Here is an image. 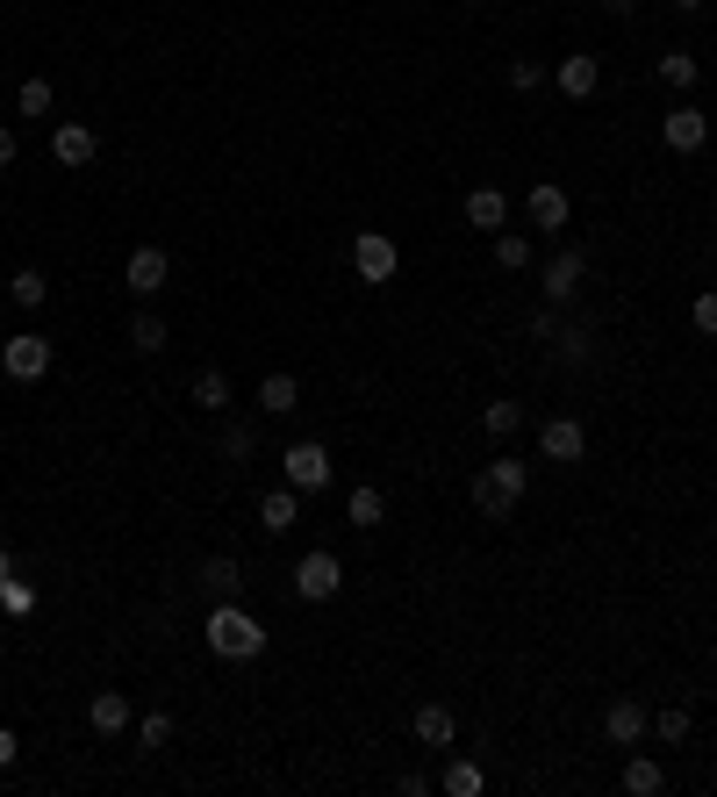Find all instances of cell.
<instances>
[{"label": "cell", "mask_w": 717, "mask_h": 797, "mask_svg": "<svg viewBox=\"0 0 717 797\" xmlns=\"http://www.w3.org/2000/svg\"><path fill=\"white\" fill-rule=\"evenodd\" d=\"M0 166H15V130H0Z\"/></svg>", "instance_id": "obj_40"}, {"label": "cell", "mask_w": 717, "mask_h": 797, "mask_svg": "<svg viewBox=\"0 0 717 797\" xmlns=\"http://www.w3.org/2000/svg\"><path fill=\"white\" fill-rule=\"evenodd\" d=\"M294 402H302V388H294V374H266V382H258V410H266V416H288Z\"/></svg>", "instance_id": "obj_18"}, {"label": "cell", "mask_w": 717, "mask_h": 797, "mask_svg": "<svg viewBox=\"0 0 717 797\" xmlns=\"http://www.w3.org/2000/svg\"><path fill=\"white\" fill-rule=\"evenodd\" d=\"M222 452H230V460H252V452H258L252 424H238V432H222Z\"/></svg>", "instance_id": "obj_37"}, {"label": "cell", "mask_w": 717, "mask_h": 797, "mask_svg": "<svg viewBox=\"0 0 717 797\" xmlns=\"http://www.w3.org/2000/svg\"><path fill=\"white\" fill-rule=\"evenodd\" d=\"M0 611H8V618H29L36 590H29V582H0Z\"/></svg>", "instance_id": "obj_31"}, {"label": "cell", "mask_w": 717, "mask_h": 797, "mask_svg": "<svg viewBox=\"0 0 717 797\" xmlns=\"http://www.w3.org/2000/svg\"><path fill=\"white\" fill-rule=\"evenodd\" d=\"M130 346L137 352H166V324H158V316H130Z\"/></svg>", "instance_id": "obj_30"}, {"label": "cell", "mask_w": 717, "mask_h": 797, "mask_svg": "<svg viewBox=\"0 0 717 797\" xmlns=\"http://www.w3.org/2000/svg\"><path fill=\"white\" fill-rule=\"evenodd\" d=\"M581 274H588V259H581V252H552L546 259V274H538V288H546L552 302H567L581 288Z\"/></svg>", "instance_id": "obj_11"}, {"label": "cell", "mask_w": 717, "mask_h": 797, "mask_svg": "<svg viewBox=\"0 0 717 797\" xmlns=\"http://www.w3.org/2000/svg\"><path fill=\"white\" fill-rule=\"evenodd\" d=\"M352 266H358V280L388 288V280H394V266H402V252H394V238H388V230H358V238H352Z\"/></svg>", "instance_id": "obj_3"}, {"label": "cell", "mask_w": 717, "mask_h": 797, "mask_svg": "<svg viewBox=\"0 0 717 797\" xmlns=\"http://www.w3.org/2000/svg\"><path fill=\"white\" fill-rule=\"evenodd\" d=\"M15 108H22V116H51V87H44V80H22Z\"/></svg>", "instance_id": "obj_32"}, {"label": "cell", "mask_w": 717, "mask_h": 797, "mask_svg": "<svg viewBox=\"0 0 717 797\" xmlns=\"http://www.w3.org/2000/svg\"><path fill=\"white\" fill-rule=\"evenodd\" d=\"M538 80H546V65H538V58H517V65H510V87H517V94H531Z\"/></svg>", "instance_id": "obj_36"}, {"label": "cell", "mask_w": 717, "mask_h": 797, "mask_svg": "<svg viewBox=\"0 0 717 797\" xmlns=\"http://www.w3.org/2000/svg\"><path fill=\"white\" fill-rule=\"evenodd\" d=\"M660 137H667V152H703V137H710V122H703V108H667Z\"/></svg>", "instance_id": "obj_9"}, {"label": "cell", "mask_w": 717, "mask_h": 797, "mask_svg": "<svg viewBox=\"0 0 717 797\" xmlns=\"http://www.w3.org/2000/svg\"><path fill=\"white\" fill-rule=\"evenodd\" d=\"M660 80H667V87H696V51H667L660 58Z\"/></svg>", "instance_id": "obj_29"}, {"label": "cell", "mask_w": 717, "mask_h": 797, "mask_svg": "<svg viewBox=\"0 0 717 797\" xmlns=\"http://www.w3.org/2000/svg\"><path fill=\"white\" fill-rule=\"evenodd\" d=\"M481 790H488L481 762H452V769H445V797H481Z\"/></svg>", "instance_id": "obj_23"}, {"label": "cell", "mask_w": 717, "mask_h": 797, "mask_svg": "<svg viewBox=\"0 0 717 797\" xmlns=\"http://www.w3.org/2000/svg\"><path fill=\"white\" fill-rule=\"evenodd\" d=\"M524 488H531L524 460H488V468L474 474V510H481V518H510Z\"/></svg>", "instance_id": "obj_2"}, {"label": "cell", "mask_w": 717, "mask_h": 797, "mask_svg": "<svg viewBox=\"0 0 717 797\" xmlns=\"http://www.w3.org/2000/svg\"><path fill=\"white\" fill-rule=\"evenodd\" d=\"M51 158H58V166H72V173L94 166V130H86V122H58V130H51Z\"/></svg>", "instance_id": "obj_10"}, {"label": "cell", "mask_w": 717, "mask_h": 797, "mask_svg": "<svg viewBox=\"0 0 717 797\" xmlns=\"http://www.w3.org/2000/svg\"><path fill=\"white\" fill-rule=\"evenodd\" d=\"M675 8H682V15H696V8H703V0H675Z\"/></svg>", "instance_id": "obj_42"}, {"label": "cell", "mask_w": 717, "mask_h": 797, "mask_svg": "<svg viewBox=\"0 0 717 797\" xmlns=\"http://www.w3.org/2000/svg\"><path fill=\"white\" fill-rule=\"evenodd\" d=\"M410 726H416V740H424V747H445V740H452V711H445V704H416Z\"/></svg>", "instance_id": "obj_19"}, {"label": "cell", "mask_w": 717, "mask_h": 797, "mask_svg": "<svg viewBox=\"0 0 717 797\" xmlns=\"http://www.w3.org/2000/svg\"><path fill=\"white\" fill-rule=\"evenodd\" d=\"M86 726H94V733H122V726H130V697H122V690H94Z\"/></svg>", "instance_id": "obj_15"}, {"label": "cell", "mask_w": 717, "mask_h": 797, "mask_svg": "<svg viewBox=\"0 0 717 797\" xmlns=\"http://www.w3.org/2000/svg\"><path fill=\"white\" fill-rule=\"evenodd\" d=\"M552 346H560V360H567V366H581L588 352H596V338H588L581 324H560V338H552Z\"/></svg>", "instance_id": "obj_26"}, {"label": "cell", "mask_w": 717, "mask_h": 797, "mask_svg": "<svg viewBox=\"0 0 717 797\" xmlns=\"http://www.w3.org/2000/svg\"><path fill=\"white\" fill-rule=\"evenodd\" d=\"M380 510H388V503H380V488H366V482H358L352 503H344V518H352V524H380Z\"/></svg>", "instance_id": "obj_25"}, {"label": "cell", "mask_w": 717, "mask_h": 797, "mask_svg": "<svg viewBox=\"0 0 717 797\" xmlns=\"http://www.w3.org/2000/svg\"><path fill=\"white\" fill-rule=\"evenodd\" d=\"M689 324H696L703 338H717V288H703V295H696V310H689Z\"/></svg>", "instance_id": "obj_33"}, {"label": "cell", "mask_w": 717, "mask_h": 797, "mask_svg": "<svg viewBox=\"0 0 717 797\" xmlns=\"http://www.w3.org/2000/svg\"><path fill=\"white\" fill-rule=\"evenodd\" d=\"M603 8H610V15H632V8H639V0H603Z\"/></svg>", "instance_id": "obj_41"}, {"label": "cell", "mask_w": 717, "mask_h": 797, "mask_svg": "<svg viewBox=\"0 0 717 797\" xmlns=\"http://www.w3.org/2000/svg\"><path fill=\"white\" fill-rule=\"evenodd\" d=\"M208 647L222 661H252V654H266V632H258V618L244 604H216L208 611Z\"/></svg>", "instance_id": "obj_1"}, {"label": "cell", "mask_w": 717, "mask_h": 797, "mask_svg": "<svg viewBox=\"0 0 717 797\" xmlns=\"http://www.w3.org/2000/svg\"><path fill=\"white\" fill-rule=\"evenodd\" d=\"M502 216H510L502 188H474V194H466V224H474V230H502Z\"/></svg>", "instance_id": "obj_17"}, {"label": "cell", "mask_w": 717, "mask_h": 797, "mask_svg": "<svg viewBox=\"0 0 717 797\" xmlns=\"http://www.w3.org/2000/svg\"><path fill=\"white\" fill-rule=\"evenodd\" d=\"M496 266H510V274H524V266H531V238H517V230H502V238H496Z\"/></svg>", "instance_id": "obj_28"}, {"label": "cell", "mask_w": 717, "mask_h": 797, "mask_svg": "<svg viewBox=\"0 0 717 797\" xmlns=\"http://www.w3.org/2000/svg\"><path fill=\"white\" fill-rule=\"evenodd\" d=\"M481 424H488V432H496V438H510V432H517V424H524V402H510V396H496V402H488V410H481Z\"/></svg>", "instance_id": "obj_24"}, {"label": "cell", "mask_w": 717, "mask_h": 797, "mask_svg": "<svg viewBox=\"0 0 717 797\" xmlns=\"http://www.w3.org/2000/svg\"><path fill=\"white\" fill-rule=\"evenodd\" d=\"M338 590H344L338 554H302V568H294V596H308V604H330Z\"/></svg>", "instance_id": "obj_5"}, {"label": "cell", "mask_w": 717, "mask_h": 797, "mask_svg": "<svg viewBox=\"0 0 717 797\" xmlns=\"http://www.w3.org/2000/svg\"><path fill=\"white\" fill-rule=\"evenodd\" d=\"M194 402H202V410H230V374H222V366H202V374H194Z\"/></svg>", "instance_id": "obj_21"}, {"label": "cell", "mask_w": 717, "mask_h": 797, "mask_svg": "<svg viewBox=\"0 0 717 797\" xmlns=\"http://www.w3.org/2000/svg\"><path fill=\"white\" fill-rule=\"evenodd\" d=\"M538 452H546V460H560V468H567V460H581V452H588V432H581L574 416H552L546 432H538Z\"/></svg>", "instance_id": "obj_8"}, {"label": "cell", "mask_w": 717, "mask_h": 797, "mask_svg": "<svg viewBox=\"0 0 717 797\" xmlns=\"http://www.w3.org/2000/svg\"><path fill=\"white\" fill-rule=\"evenodd\" d=\"M44 295H51V288H44V274H29V266H22V274H15V302H22V310H36Z\"/></svg>", "instance_id": "obj_35"}, {"label": "cell", "mask_w": 717, "mask_h": 797, "mask_svg": "<svg viewBox=\"0 0 717 797\" xmlns=\"http://www.w3.org/2000/svg\"><path fill=\"white\" fill-rule=\"evenodd\" d=\"M603 733H610L617 747H639V740H646V711H639L632 697H617V704L603 711Z\"/></svg>", "instance_id": "obj_12"}, {"label": "cell", "mask_w": 717, "mask_h": 797, "mask_svg": "<svg viewBox=\"0 0 717 797\" xmlns=\"http://www.w3.org/2000/svg\"><path fill=\"white\" fill-rule=\"evenodd\" d=\"M531 338H538V346H546V338H560V316L538 310V316H531Z\"/></svg>", "instance_id": "obj_38"}, {"label": "cell", "mask_w": 717, "mask_h": 797, "mask_svg": "<svg viewBox=\"0 0 717 797\" xmlns=\"http://www.w3.org/2000/svg\"><path fill=\"white\" fill-rule=\"evenodd\" d=\"M202 590L208 596H216V604H238V590H244V568H238V560H202Z\"/></svg>", "instance_id": "obj_14"}, {"label": "cell", "mask_w": 717, "mask_h": 797, "mask_svg": "<svg viewBox=\"0 0 717 797\" xmlns=\"http://www.w3.org/2000/svg\"><path fill=\"white\" fill-rule=\"evenodd\" d=\"M166 274H172V259L166 252H158V244H137V252H130V295H158V288H166Z\"/></svg>", "instance_id": "obj_7"}, {"label": "cell", "mask_w": 717, "mask_h": 797, "mask_svg": "<svg viewBox=\"0 0 717 797\" xmlns=\"http://www.w3.org/2000/svg\"><path fill=\"white\" fill-rule=\"evenodd\" d=\"M8 762H15V733L0 726V769H8Z\"/></svg>", "instance_id": "obj_39"}, {"label": "cell", "mask_w": 717, "mask_h": 797, "mask_svg": "<svg viewBox=\"0 0 717 797\" xmlns=\"http://www.w3.org/2000/svg\"><path fill=\"white\" fill-rule=\"evenodd\" d=\"M137 747H144V754H166V747H172V718H166V711H151V718L137 726Z\"/></svg>", "instance_id": "obj_27"}, {"label": "cell", "mask_w": 717, "mask_h": 797, "mask_svg": "<svg viewBox=\"0 0 717 797\" xmlns=\"http://www.w3.org/2000/svg\"><path fill=\"white\" fill-rule=\"evenodd\" d=\"M596 80H603V65L588 51L560 58V94H567V101H588V94H596Z\"/></svg>", "instance_id": "obj_13"}, {"label": "cell", "mask_w": 717, "mask_h": 797, "mask_svg": "<svg viewBox=\"0 0 717 797\" xmlns=\"http://www.w3.org/2000/svg\"><path fill=\"white\" fill-rule=\"evenodd\" d=\"M330 482V452L316 438H294L288 446V488H324Z\"/></svg>", "instance_id": "obj_6"}, {"label": "cell", "mask_w": 717, "mask_h": 797, "mask_svg": "<svg viewBox=\"0 0 717 797\" xmlns=\"http://www.w3.org/2000/svg\"><path fill=\"white\" fill-rule=\"evenodd\" d=\"M624 790H632V797H660L667 790L660 762H646V754H639V762H624Z\"/></svg>", "instance_id": "obj_22"}, {"label": "cell", "mask_w": 717, "mask_h": 797, "mask_svg": "<svg viewBox=\"0 0 717 797\" xmlns=\"http://www.w3.org/2000/svg\"><path fill=\"white\" fill-rule=\"evenodd\" d=\"M294 518H302V503H294V488H274V496L258 503V524H266V532H288Z\"/></svg>", "instance_id": "obj_20"}, {"label": "cell", "mask_w": 717, "mask_h": 797, "mask_svg": "<svg viewBox=\"0 0 717 797\" xmlns=\"http://www.w3.org/2000/svg\"><path fill=\"white\" fill-rule=\"evenodd\" d=\"M0 366H8V382H44V374H51V338H36V330L8 338V346H0Z\"/></svg>", "instance_id": "obj_4"}, {"label": "cell", "mask_w": 717, "mask_h": 797, "mask_svg": "<svg viewBox=\"0 0 717 797\" xmlns=\"http://www.w3.org/2000/svg\"><path fill=\"white\" fill-rule=\"evenodd\" d=\"M653 733H660V740H689V711H682V704H667L660 718H653Z\"/></svg>", "instance_id": "obj_34"}, {"label": "cell", "mask_w": 717, "mask_h": 797, "mask_svg": "<svg viewBox=\"0 0 717 797\" xmlns=\"http://www.w3.org/2000/svg\"><path fill=\"white\" fill-rule=\"evenodd\" d=\"M531 224H538V230H567V194L552 188V180L531 188Z\"/></svg>", "instance_id": "obj_16"}]
</instances>
